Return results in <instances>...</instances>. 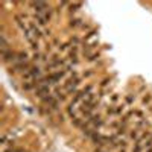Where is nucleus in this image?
<instances>
[{"mask_svg": "<svg viewBox=\"0 0 152 152\" xmlns=\"http://www.w3.org/2000/svg\"><path fill=\"white\" fill-rule=\"evenodd\" d=\"M31 8H34L35 14H40V12L50 11V6H49L46 2H32V3H31Z\"/></svg>", "mask_w": 152, "mask_h": 152, "instance_id": "nucleus-4", "label": "nucleus"}, {"mask_svg": "<svg viewBox=\"0 0 152 152\" xmlns=\"http://www.w3.org/2000/svg\"><path fill=\"white\" fill-rule=\"evenodd\" d=\"M72 26H79V24H81V20L79 18H75V20H72Z\"/></svg>", "mask_w": 152, "mask_h": 152, "instance_id": "nucleus-5", "label": "nucleus"}, {"mask_svg": "<svg viewBox=\"0 0 152 152\" xmlns=\"http://www.w3.org/2000/svg\"><path fill=\"white\" fill-rule=\"evenodd\" d=\"M49 20H50V11L40 12V14H35V17H34V21H37V24H40V26L47 24Z\"/></svg>", "mask_w": 152, "mask_h": 152, "instance_id": "nucleus-3", "label": "nucleus"}, {"mask_svg": "<svg viewBox=\"0 0 152 152\" xmlns=\"http://www.w3.org/2000/svg\"><path fill=\"white\" fill-rule=\"evenodd\" d=\"M40 79H43V73L38 66H31L23 73V82H35L37 84Z\"/></svg>", "mask_w": 152, "mask_h": 152, "instance_id": "nucleus-1", "label": "nucleus"}, {"mask_svg": "<svg viewBox=\"0 0 152 152\" xmlns=\"http://www.w3.org/2000/svg\"><path fill=\"white\" fill-rule=\"evenodd\" d=\"M3 152H24L23 149H9V151H3Z\"/></svg>", "mask_w": 152, "mask_h": 152, "instance_id": "nucleus-6", "label": "nucleus"}, {"mask_svg": "<svg viewBox=\"0 0 152 152\" xmlns=\"http://www.w3.org/2000/svg\"><path fill=\"white\" fill-rule=\"evenodd\" d=\"M81 84V78L79 76H73V78L67 79V82H64V94H72L75 93L76 94V90H78V87Z\"/></svg>", "mask_w": 152, "mask_h": 152, "instance_id": "nucleus-2", "label": "nucleus"}]
</instances>
